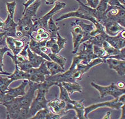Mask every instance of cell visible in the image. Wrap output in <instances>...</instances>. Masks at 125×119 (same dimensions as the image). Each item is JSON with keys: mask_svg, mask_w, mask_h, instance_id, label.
I'll return each instance as SVG.
<instances>
[{"mask_svg": "<svg viewBox=\"0 0 125 119\" xmlns=\"http://www.w3.org/2000/svg\"><path fill=\"white\" fill-rule=\"evenodd\" d=\"M108 5L112 6H118L124 7L125 5L121 4L118 0H109L108 2Z\"/></svg>", "mask_w": 125, "mask_h": 119, "instance_id": "7dc6e473", "label": "cell"}, {"mask_svg": "<svg viewBox=\"0 0 125 119\" xmlns=\"http://www.w3.org/2000/svg\"><path fill=\"white\" fill-rule=\"evenodd\" d=\"M125 30L119 33L116 36H109L107 35L105 41L118 50L125 47Z\"/></svg>", "mask_w": 125, "mask_h": 119, "instance_id": "5bb4252c", "label": "cell"}, {"mask_svg": "<svg viewBox=\"0 0 125 119\" xmlns=\"http://www.w3.org/2000/svg\"><path fill=\"white\" fill-rule=\"evenodd\" d=\"M4 94H5V93H3L0 92V102H1L2 99V97H3V96Z\"/></svg>", "mask_w": 125, "mask_h": 119, "instance_id": "94428289", "label": "cell"}, {"mask_svg": "<svg viewBox=\"0 0 125 119\" xmlns=\"http://www.w3.org/2000/svg\"><path fill=\"white\" fill-rule=\"evenodd\" d=\"M64 116V115L63 114H56L52 112V111H49V112L48 113V115H47L46 119H62Z\"/></svg>", "mask_w": 125, "mask_h": 119, "instance_id": "ee69618b", "label": "cell"}, {"mask_svg": "<svg viewBox=\"0 0 125 119\" xmlns=\"http://www.w3.org/2000/svg\"><path fill=\"white\" fill-rule=\"evenodd\" d=\"M27 59L30 62L33 68L39 67L42 62L46 61V60L42 56L31 51L29 48L27 49Z\"/></svg>", "mask_w": 125, "mask_h": 119, "instance_id": "603a6c76", "label": "cell"}, {"mask_svg": "<svg viewBox=\"0 0 125 119\" xmlns=\"http://www.w3.org/2000/svg\"><path fill=\"white\" fill-rule=\"evenodd\" d=\"M42 108H44V107L40 103H39L35 98L33 99L32 102H31L30 107H29V114L30 116V119L32 116H34L38 111L42 110Z\"/></svg>", "mask_w": 125, "mask_h": 119, "instance_id": "e575fe53", "label": "cell"}, {"mask_svg": "<svg viewBox=\"0 0 125 119\" xmlns=\"http://www.w3.org/2000/svg\"><path fill=\"white\" fill-rule=\"evenodd\" d=\"M13 82L9 77H0V92L6 93L9 89V86Z\"/></svg>", "mask_w": 125, "mask_h": 119, "instance_id": "836d02e7", "label": "cell"}, {"mask_svg": "<svg viewBox=\"0 0 125 119\" xmlns=\"http://www.w3.org/2000/svg\"><path fill=\"white\" fill-rule=\"evenodd\" d=\"M71 33L73 44V50L72 51V53L76 54L81 45V40L83 38V32L81 27L74 22H73L72 24Z\"/></svg>", "mask_w": 125, "mask_h": 119, "instance_id": "30bf717a", "label": "cell"}, {"mask_svg": "<svg viewBox=\"0 0 125 119\" xmlns=\"http://www.w3.org/2000/svg\"><path fill=\"white\" fill-rule=\"evenodd\" d=\"M17 23L15 22L13 19L11 18L10 16L8 14L7 17L5 21H4L3 25L1 30L7 32V36L10 37L16 38V27Z\"/></svg>", "mask_w": 125, "mask_h": 119, "instance_id": "d6986e66", "label": "cell"}, {"mask_svg": "<svg viewBox=\"0 0 125 119\" xmlns=\"http://www.w3.org/2000/svg\"><path fill=\"white\" fill-rule=\"evenodd\" d=\"M107 35V34L105 32H102L101 34H98L96 36L93 37L89 42L94 45H97L99 46V47H102V44L105 41Z\"/></svg>", "mask_w": 125, "mask_h": 119, "instance_id": "1f68e13d", "label": "cell"}, {"mask_svg": "<svg viewBox=\"0 0 125 119\" xmlns=\"http://www.w3.org/2000/svg\"><path fill=\"white\" fill-rule=\"evenodd\" d=\"M100 23L104 26L105 33L109 36H116L125 30V28L116 21L109 20L105 17Z\"/></svg>", "mask_w": 125, "mask_h": 119, "instance_id": "9c48e42d", "label": "cell"}, {"mask_svg": "<svg viewBox=\"0 0 125 119\" xmlns=\"http://www.w3.org/2000/svg\"><path fill=\"white\" fill-rule=\"evenodd\" d=\"M48 55L49 56L52 61L58 64L62 69H64L66 63L67 62V59L66 58L62 56L59 55L57 54L52 53H48Z\"/></svg>", "mask_w": 125, "mask_h": 119, "instance_id": "4dcf8cb0", "label": "cell"}, {"mask_svg": "<svg viewBox=\"0 0 125 119\" xmlns=\"http://www.w3.org/2000/svg\"><path fill=\"white\" fill-rule=\"evenodd\" d=\"M32 19L30 17L22 16V18L19 20L16 27V31H19L22 33V37H26L29 39L31 33L35 32Z\"/></svg>", "mask_w": 125, "mask_h": 119, "instance_id": "5b68a950", "label": "cell"}, {"mask_svg": "<svg viewBox=\"0 0 125 119\" xmlns=\"http://www.w3.org/2000/svg\"><path fill=\"white\" fill-rule=\"evenodd\" d=\"M125 103L118 101V98H114L112 100L108 101H105L103 102L94 103L89 106L85 107L84 108V116L85 119H88V115L93 111L97 110L100 108H110L115 110H120L121 107Z\"/></svg>", "mask_w": 125, "mask_h": 119, "instance_id": "277c9868", "label": "cell"}, {"mask_svg": "<svg viewBox=\"0 0 125 119\" xmlns=\"http://www.w3.org/2000/svg\"><path fill=\"white\" fill-rule=\"evenodd\" d=\"M109 0H100L98 5L95 10V19L97 21L100 22L104 18L105 12L108 6V2Z\"/></svg>", "mask_w": 125, "mask_h": 119, "instance_id": "7402d4cb", "label": "cell"}, {"mask_svg": "<svg viewBox=\"0 0 125 119\" xmlns=\"http://www.w3.org/2000/svg\"><path fill=\"white\" fill-rule=\"evenodd\" d=\"M102 48L104 49L105 52H106L107 58H109V56L116 55V54H118L120 52V50H118L115 48L113 47L106 41H104L103 42L102 44Z\"/></svg>", "mask_w": 125, "mask_h": 119, "instance_id": "d6a6232c", "label": "cell"}, {"mask_svg": "<svg viewBox=\"0 0 125 119\" xmlns=\"http://www.w3.org/2000/svg\"><path fill=\"white\" fill-rule=\"evenodd\" d=\"M6 44V39H5L2 40H0V46H2V47L6 46L5 45Z\"/></svg>", "mask_w": 125, "mask_h": 119, "instance_id": "91938a15", "label": "cell"}, {"mask_svg": "<svg viewBox=\"0 0 125 119\" xmlns=\"http://www.w3.org/2000/svg\"><path fill=\"white\" fill-rule=\"evenodd\" d=\"M3 66H4V64L3 63V62H2L0 60V72H3V73H5V72H6L4 71V70L3 69Z\"/></svg>", "mask_w": 125, "mask_h": 119, "instance_id": "680465c9", "label": "cell"}, {"mask_svg": "<svg viewBox=\"0 0 125 119\" xmlns=\"http://www.w3.org/2000/svg\"><path fill=\"white\" fill-rule=\"evenodd\" d=\"M120 2V3L121 4L125 5V0H118Z\"/></svg>", "mask_w": 125, "mask_h": 119, "instance_id": "6125c7cd", "label": "cell"}, {"mask_svg": "<svg viewBox=\"0 0 125 119\" xmlns=\"http://www.w3.org/2000/svg\"><path fill=\"white\" fill-rule=\"evenodd\" d=\"M6 37H7L6 32H4V31L0 32V40L5 39L6 38Z\"/></svg>", "mask_w": 125, "mask_h": 119, "instance_id": "f5cc1de1", "label": "cell"}, {"mask_svg": "<svg viewBox=\"0 0 125 119\" xmlns=\"http://www.w3.org/2000/svg\"><path fill=\"white\" fill-rule=\"evenodd\" d=\"M66 4L65 2H56L55 3L54 7L50 11L46 13L45 15L42 17L35 18L36 20L38 21L40 27L44 28L46 31L48 29V22L50 18L55 15L56 13H58L62 9L65 8ZM47 32V31H46Z\"/></svg>", "mask_w": 125, "mask_h": 119, "instance_id": "8992f818", "label": "cell"}, {"mask_svg": "<svg viewBox=\"0 0 125 119\" xmlns=\"http://www.w3.org/2000/svg\"><path fill=\"white\" fill-rule=\"evenodd\" d=\"M75 1L79 4V7L77 10L65 13L61 15L56 19V22L65 20L66 19L71 18V17L72 18V17H76V18L84 19V20L91 21L94 25L98 24L99 22L95 19V9H93L88 6L86 5L82 2L81 0H75Z\"/></svg>", "mask_w": 125, "mask_h": 119, "instance_id": "6da1fadb", "label": "cell"}, {"mask_svg": "<svg viewBox=\"0 0 125 119\" xmlns=\"http://www.w3.org/2000/svg\"><path fill=\"white\" fill-rule=\"evenodd\" d=\"M58 1V0H45V4L46 5H52Z\"/></svg>", "mask_w": 125, "mask_h": 119, "instance_id": "11a10c76", "label": "cell"}, {"mask_svg": "<svg viewBox=\"0 0 125 119\" xmlns=\"http://www.w3.org/2000/svg\"><path fill=\"white\" fill-rule=\"evenodd\" d=\"M74 22L76 24L79 25L83 31V35L81 40V44L85 42H87V41H89L92 38L90 35V33L94 30L95 28V25L93 23L91 22V24H85L83 21L79 20H76Z\"/></svg>", "mask_w": 125, "mask_h": 119, "instance_id": "ac0fdd59", "label": "cell"}, {"mask_svg": "<svg viewBox=\"0 0 125 119\" xmlns=\"http://www.w3.org/2000/svg\"><path fill=\"white\" fill-rule=\"evenodd\" d=\"M105 18L116 21L122 27L125 25V7L112 6L108 5L105 12Z\"/></svg>", "mask_w": 125, "mask_h": 119, "instance_id": "3957f363", "label": "cell"}, {"mask_svg": "<svg viewBox=\"0 0 125 119\" xmlns=\"http://www.w3.org/2000/svg\"><path fill=\"white\" fill-rule=\"evenodd\" d=\"M15 65H16V64H15ZM17 65L20 69L23 72L28 71L29 69H31V68H32V65H31L29 60H27L26 62H24V63L19 64V65Z\"/></svg>", "mask_w": 125, "mask_h": 119, "instance_id": "60d3db41", "label": "cell"}, {"mask_svg": "<svg viewBox=\"0 0 125 119\" xmlns=\"http://www.w3.org/2000/svg\"><path fill=\"white\" fill-rule=\"evenodd\" d=\"M18 119H30V116L29 114V108H23L21 107L20 110L18 115Z\"/></svg>", "mask_w": 125, "mask_h": 119, "instance_id": "ab89813d", "label": "cell"}, {"mask_svg": "<svg viewBox=\"0 0 125 119\" xmlns=\"http://www.w3.org/2000/svg\"><path fill=\"white\" fill-rule=\"evenodd\" d=\"M29 82L28 80L23 79L22 82L20 84L19 86L15 88H9V89L6 93L11 96L14 98L23 96L26 93L25 88L28 85Z\"/></svg>", "mask_w": 125, "mask_h": 119, "instance_id": "ffe728a7", "label": "cell"}, {"mask_svg": "<svg viewBox=\"0 0 125 119\" xmlns=\"http://www.w3.org/2000/svg\"><path fill=\"white\" fill-rule=\"evenodd\" d=\"M59 30L60 27L56 25L52 17L50 18L48 22V29L46 30L47 32L49 34L50 38H56L57 33Z\"/></svg>", "mask_w": 125, "mask_h": 119, "instance_id": "83f0119b", "label": "cell"}, {"mask_svg": "<svg viewBox=\"0 0 125 119\" xmlns=\"http://www.w3.org/2000/svg\"><path fill=\"white\" fill-rule=\"evenodd\" d=\"M83 48L79 52H77V55L81 58V63L87 64L92 60L97 58V56L94 54L93 50V44L89 41L83 43Z\"/></svg>", "mask_w": 125, "mask_h": 119, "instance_id": "ba28073f", "label": "cell"}, {"mask_svg": "<svg viewBox=\"0 0 125 119\" xmlns=\"http://www.w3.org/2000/svg\"><path fill=\"white\" fill-rule=\"evenodd\" d=\"M6 108L7 119H17L21 107L18 97H16L11 102L3 105Z\"/></svg>", "mask_w": 125, "mask_h": 119, "instance_id": "8fae6325", "label": "cell"}, {"mask_svg": "<svg viewBox=\"0 0 125 119\" xmlns=\"http://www.w3.org/2000/svg\"><path fill=\"white\" fill-rule=\"evenodd\" d=\"M105 63L108 64L109 68L115 70L116 73L121 77L125 75V60H117L113 58H107Z\"/></svg>", "mask_w": 125, "mask_h": 119, "instance_id": "e0dca14e", "label": "cell"}, {"mask_svg": "<svg viewBox=\"0 0 125 119\" xmlns=\"http://www.w3.org/2000/svg\"><path fill=\"white\" fill-rule=\"evenodd\" d=\"M56 40H57V38H50L49 39L46 40L45 46L50 49L54 44L56 43Z\"/></svg>", "mask_w": 125, "mask_h": 119, "instance_id": "bcb514c9", "label": "cell"}, {"mask_svg": "<svg viewBox=\"0 0 125 119\" xmlns=\"http://www.w3.org/2000/svg\"><path fill=\"white\" fill-rule=\"evenodd\" d=\"M47 40H42L41 41H36L32 38L30 39V42H29V48L31 51L35 53V54H38V55H40L48 61H52L50 59L49 56L48 55V54L43 53L42 50H41V48L42 46H45V44Z\"/></svg>", "mask_w": 125, "mask_h": 119, "instance_id": "9a60e30c", "label": "cell"}, {"mask_svg": "<svg viewBox=\"0 0 125 119\" xmlns=\"http://www.w3.org/2000/svg\"><path fill=\"white\" fill-rule=\"evenodd\" d=\"M29 48V43L25 45L24 47L22 48V49L20 52L19 54L21 55H22L25 58H27V49Z\"/></svg>", "mask_w": 125, "mask_h": 119, "instance_id": "c3c4849f", "label": "cell"}, {"mask_svg": "<svg viewBox=\"0 0 125 119\" xmlns=\"http://www.w3.org/2000/svg\"><path fill=\"white\" fill-rule=\"evenodd\" d=\"M93 50L94 54L97 56V58L102 59L104 63H105V60L107 59V56L104 49L102 47H99V46L93 45Z\"/></svg>", "mask_w": 125, "mask_h": 119, "instance_id": "d590c367", "label": "cell"}, {"mask_svg": "<svg viewBox=\"0 0 125 119\" xmlns=\"http://www.w3.org/2000/svg\"><path fill=\"white\" fill-rule=\"evenodd\" d=\"M50 49L52 52V53L54 54H59V46L58 45V44H56V43L55 44H54L53 45H52V47L50 48Z\"/></svg>", "mask_w": 125, "mask_h": 119, "instance_id": "681fc988", "label": "cell"}, {"mask_svg": "<svg viewBox=\"0 0 125 119\" xmlns=\"http://www.w3.org/2000/svg\"><path fill=\"white\" fill-rule=\"evenodd\" d=\"M6 7L7 10L8 12V14H9L11 18L13 19V16H14V13L15 12L16 6V1H12L11 2H6Z\"/></svg>", "mask_w": 125, "mask_h": 119, "instance_id": "74e56055", "label": "cell"}, {"mask_svg": "<svg viewBox=\"0 0 125 119\" xmlns=\"http://www.w3.org/2000/svg\"><path fill=\"white\" fill-rule=\"evenodd\" d=\"M125 105L124 104L122 105V106L121 107V114L120 118H119L120 119H125Z\"/></svg>", "mask_w": 125, "mask_h": 119, "instance_id": "816d5d0a", "label": "cell"}, {"mask_svg": "<svg viewBox=\"0 0 125 119\" xmlns=\"http://www.w3.org/2000/svg\"><path fill=\"white\" fill-rule=\"evenodd\" d=\"M36 91L37 95L36 97H35V99L42 105L44 108H48L47 104L49 101L46 98V95L48 93L40 89H38Z\"/></svg>", "mask_w": 125, "mask_h": 119, "instance_id": "f546056e", "label": "cell"}, {"mask_svg": "<svg viewBox=\"0 0 125 119\" xmlns=\"http://www.w3.org/2000/svg\"><path fill=\"white\" fill-rule=\"evenodd\" d=\"M108 58H113V59H116L117 60H125V47L121 49L118 54H116V55L109 56Z\"/></svg>", "mask_w": 125, "mask_h": 119, "instance_id": "b9f144b4", "label": "cell"}, {"mask_svg": "<svg viewBox=\"0 0 125 119\" xmlns=\"http://www.w3.org/2000/svg\"><path fill=\"white\" fill-rule=\"evenodd\" d=\"M45 63L47 69L50 73V76L55 75L56 74L62 73L65 71L58 64L55 63L54 62L46 60Z\"/></svg>", "mask_w": 125, "mask_h": 119, "instance_id": "4316f807", "label": "cell"}, {"mask_svg": "<svg viewBox=\"0 0 125 119\" xmlns=\"http://www.w3.org/2000/svg\"><path fill=\"white\" fill-rule=\"evenodd\" d=\"M91 85L98 92L101 98L108 96H111L114 97V98H118L121 95L125 93V88H119L115 83H112L107 86H104L98 85L94 82H92Z\"/></svg>", "mask_w": 125, "mask_h": 119, "instance_id": "7a4b0ae2", "label": "cell"}, {"mask_svg": "<svg viewBox=\"0 0 125 119\" xmlns=\"http://www.w3.org/2000/svg\"><path fill=\"white\" fill-rule=\"evenodd\" d=\"M58 86L59 87L60 89V94H59V98L62 100L65 101L66 103H69L71 104H74L76 102V100H73L70 98V95L68 92L66 91L65 88L62 86V83H59L57 84Z\"/></svg>", "mask_w": 125, "mask_h": 119, "instance_id": "f1b7e54d", "label": "cell"}, {"mask_svg": "<svg viewBox=\"0 0 125 119\" xmlns=\"http://www.w3.org/2000/svg\"><path fill=\"white\" fill-rule=\"evenodd\" d=\"M57 40H56V44H58L59 48V51L60 52L62 50L65 48V44L67 43V39L65 38H62V37L60 35V34L59 33V32L57 33Z\"/></svg>", "mask_w": 125, "mask_h": 119, "instance_id": "f35d334b", "label": "cell"}, {"mask_svg": "<svg viewBox=\"0 0 125 119\" xmlns=\"http://www.w3.org/2000/svg\"><path fill=\"white\" fill-rule=\"evenodd\" d=\"M40 5L41 0H36L34 2H33L32 4L27 7L22 16L32 19L33 17L36 16L37 11L38 10V9L40 7Z\"/></svg>", "mask_w": 125, "mask_h": 119, "instance_id": "484cf974", "label": "cell"}, {"mask_svg": "<svg viewBox=\"0 0 125 119\" xmlns=\"http://www.w3.org/2000/svg\"><path fill=\"white\" fill-rule=\"evenodd\" d=\"M84 99L80 101H76L74 104H71L69 103H66V107L65 110L66 112L73 110L75 111L76 117L78 119H86L84 116V108L85 106L84 105Z\"/></svg>", "mask_w": 125, "mask_h": 119, "instance_id": "2e32d148", "label": "cell"}, {"mask_svg": "<svg viewBox=\"0 0 125 119\" xmlns=\"http://www.w3.org/2000/svg\"><path fill=\"white\" fill-rule=\"evenodd\" d=\"M116 86H117V87L119 88H121V89H124L125 87V84L124 82H122V81L118 82H117L116 84Z\"/></svg>", "mask_w": 125, "mask_h": 119, "instance_id": "db71d44e", "label": "cell"}, {"mask_svg": "<svg viewBox=\"0 0 125 119\" xmlns=\"http://www.w3.org/2000/svg\"><path fill=\"white\" fill-rule=\"evenodd\" d=\"M41 50H42V51L43 53H44L48 54L49 53V49L48 48H47L45 46H42V48H41Z\"/></svg>", "mask_w": 125, "mask_h": 119, "instance_id": "9f6ffc18", "label": "cell"}, {"mask_svg": "<svg viewBox=\"0 0 125 119\" xmlns=\"http://www.w3.org/2000/svg\"><path fill=\"white\" fill-rule=\"evenodd\" d=\"M6 43L7 46L11 50V51L12 52L13 55L19 54L26 45L24 39H16L15 38L10 36L6 37Z\"/></svg>", "mask_w": 125, "mask_h": 119, "instance_id": "7c38bea8", "label": "cell"}, {"mask_svg": "<svg viewBox=\"0 0 125 119\" xmlns=\"http://www.w3.org/2000/svg\"><path fill=\"white\" fill-rule=\"evenodd\" d=\"M62 85L65 88L70 96L75 92L82 93L83 92L82 86L77 82H62Z\"/></svg>", "mask_w": 125, "mask_h": 119, "instance_id": "cb8c5ba5", "label": "cell"}, {"mask_svg": "<svg viewBox=\"0 0 125 119\" xmlns=\"http://www.w3.org/2000/svg\"><path fill=\"white\" fill-rule=\"evenodd\" d=\"M49 110L56 114H63L65 115L68 112L65 110L66 102L59 98H55L52 101H49L47 104Z\"/></svg>", "mask_w": 125, "mask_h": 119, "instance_id": "4fadbf2b", "label": "cell"}, {"mask_svg": "<svg viewBox=\"0 0 125 119\" xmlns=\"http://www.w3.org/2000/svg\"><path fill=\"white\" fill-rule=\"evenodd\" d=\"M15 65V70L13 73H11V75L8 76L9 78H10L12 82H14L17 80L20 79H27L29 81L30 75L26 72H23L19 69L17 65Z\"/></svg>", "mask_w": 125, "mask_h": 119, "instance_id": "d4e9b609", "label": "cell"}, {"mask_svg": "<svg viewBox=\"0 0 125 119\" xmlns=\"http://www.w3.org/2000/svg\"><path fill=\"white\" fill-rule=\"evenodd\" d=\"M29 88L25 95L21 97H18L21 107L23 108H29L33 99L35 98V93L36 92L38 87V83L29 82Z\"/></svg>", "mask_w": 125, "mask_h": 119, "instance_id": "52a82bcc", "label": "cell"}, {"mask_svg": "<svg viewBox=\"0 0 125 119\" xmlns=\"http://www.w3.org/2000/svg\"><path fill=\"white\" fill-rule=\"evenodd\" d=\"M15 98L11 96H10L7 93H5L3 95V96L2 97V99L0 102V105H3L5 104H6V103H8L9 102H11Z\"/></svg>", "mask_w": 125, "mask_h": 119, "instance_id": "7bdbcfd3", "label": "cell"}, {"mask_svg": "<svg viewBox=\"0 0 125 119\" xmlns=\"http://www.w3.org/2000/svg\"><path fill=\"white\" fill-rule=\"evenodd\" d=\"M102 63H104L103 60L101 59V58H97L92 60L91 62H90L89 63L87 64H84L82 63L78 64L77 69H76V71L80 72L82 75L83 76L84 74H85L88 72L92 68Z\"/></svg>", "mask_w": 125, "mask_h": 119, "instance_id": "44dd1931", "label": "cell"}, {"mask_svg": "<svg viewBox=\"0 0 125 119\" xmlns=\"http://www.w3.org/2000/svg\"><path fill=\"white\" fill-rule=\"evenodd\" d=\"M39 35H40V36L42 40H48L50 38L49 34V33L47 32L46 31H45L44 32H42V34H40Z\"/></svg>", "mask_w": 125, "mask_h": 119, "instance_id": "f907efd6", "label": "cell"}, {"mask_svg": "<svg viewBox=\"0 0 125 119\" xmlns=\"http://www.w3.org/2000/svg\"><path fill=\"white\" fill-rule=\"evenodd\" d=\"M49 110L48 108H42V110L38 111L34 116H32L31 119H46L47 115L49 112Z\"/></svg>", "mask_w": 125, "mask_h": 119, "instance_id": "8d00e7d4", "label": "cell"}, {"mask_svg": "<svg viewBox=\"0 0 125 119\" xmlns=\"http://www.w3.org/2000/svg\"><path fill=\"white\" fill-rule=\"evenodd\" d=\"M111 111H108L106 113L104 116L103 117V119H111Z\"/></svg>", "mask_w": 125, "mask_h": 119, "instance_id": "6f0895ef", "label": "cell"}, {"mask_svg": "<svg viewBox=\"0 0 125 119\" xmlns=\"http://www.w3.org/2000/svg\"><path fill=\"white\" fill-rule=\"evenodd\" d=\"M99 2V0H87V3L85 5L93 9H95Z\"/></svg>", "mask_w": 125, "mask_h": 119, "instance_id": "f6af8a7d", "label": "cell"}, {"mask_svg": "<svg viewBox=\"0 0 125 119\" xmlns=\"http://www.w3.org/2000/svg\"><path fill=\"white\" fill-rule=\"evenodd\" d=\"M99 1H100V0H99Z\"/></svg>", "mask_w": 125, "mask_h": 119, "instance_id": "be15d7a7", "label": "cell"}]
</instances>
